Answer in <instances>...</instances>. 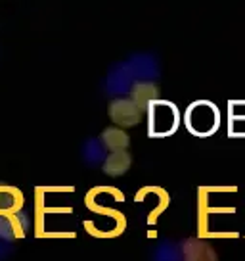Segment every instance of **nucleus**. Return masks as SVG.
<instances>
[{
    "label": "nucleus",
    "mask_w": 245,
    "mask_h": 261,
    "mask_svg": "<svg viewBox=\"0 0 245 261\" xmlns=\"http://www.w3.org/2000/svg\"><path fill=\"white\" fill-rule=\"evenodd\" d=\"M149 135L151 137H167L178 125V112L171 102L154 100L149 106Z\"/></svg>",
    "instance_id": "f257e3e1"
},
{
    "label": "nucleus",
    "mask_w": 245,
    "mask_h": 261,
    "mask_svg": "<svg viewBox=\"0 0 245 261\" xmlns=\"http://www.w3.org/2000/svg\"><path fill=\"white\" fill-rule=\"evenodd\" d=\"M186 125L192 133L199 137H207L219 127V112L211 102H196L188 108Z\"/></svg>",
    "instance_id": "f03ea898"
},
{
    "label": "nucleus",
    "mask_w": 245,
    "mask_h": 261,
    "mask_svg": "<svg viewBox=\"0 0 245 261\" xmlns=\"http://www.w3.org/2000/svg\"><path fill=\"white\" fill-rule=\"evenodd\" d=\"M109 117L111 121L121 125V127H132L140 121L142 117V108L134 102V100H127V98H119L109 104Z\"/></svg>",
    "instance_id": "7ed1b4c3"
},
{
    "label": "nucleus",
    "mask_w": 245,
    "mask_h": 261,
    "mask_svg": "<svg viewBox=\"0 0 245 261\" xmlns=\"http://www.w3.org/2000/svg\"><path fill=\"white\" fill-rule=\"evenodd\" d=\"M131 167V155L125 150H119V152H111L107 155V160L104 162V171L111 177H119L122 173L129 171Z\"/></svg>",
    "instance_id": "20e7f679"
},
{
    "label": "nucleus",
    "mask_w": 245,
    "mask_h": 261,
    "mask_svg": "<svg viewBox=\"0 0 245 261\" xmlns=\"http://www.w3.org/2000/svg\"><path fill=\"white\" fill-rule=\"evenodd\" d=\"M102 142H104V146L107 150H111V152H119V150H125V148L129 146V135L125 133L122 129H117V127H109L102 133Z\"/></svg>",
    "instance_id": "39448f33"
},
{
    "label": "nucleus",
    "mask_w": 245,
    "mask_h": 261,
    "mask_svg": "<svg viewBox=\"0 0 245 261\" xmlns=\"http://www.w3.org/2000/svg\"><path fill=\"white\" fill-rule=\"evenodd\" d=\"M132 100L138 104L140 108L144 106H149L157 96V89L154 85H149V83H136L134 87H132Z\"/></svg>",
    "instance_id": "423d86ee"
}]
</instances>
